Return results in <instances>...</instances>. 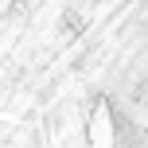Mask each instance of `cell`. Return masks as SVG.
Masks as SVG:
<instances>
[{
	"label": "cell",
	"instance_id": "cell-1",
	"mask_svg": "<svg viewBox=\"0 0 148 148\" xmlns=\"http://www.w3.org/2000/svg\"><path fill=\"white\" fill-rule=\"evenodd\" d=\"M94 144L109 148V113L105 109H97V117H94Z\"/></svg>",
	"mask_w": 148,
	"mask_h": 148
}]
</instances>
